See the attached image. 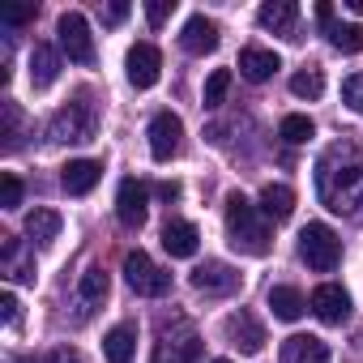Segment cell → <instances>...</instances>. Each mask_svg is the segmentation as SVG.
<instances>
[{
    "mask_svg": "<svg viewBox=\"0 0 363 363\" xmlns=\"http://www.w3.org/2000/svg\"><path fill=\"white\" fill-rule=\"evenodd\" d=\"M162 248H167L175 261L197 257V248H201V231H197V223H189V218H171V223L162 227Z\"/></svg>",
    "mask_w": 363,
    "mask_h": 363,
    "instance_id": "obj_11",
    "label": "cell"
},
{
    "mask_svg": "<svg viewBox=\"0 0 363 363\" xmlns=\"http://www.w3.org/2000/svg\"><path fill=\"white\" fill-rule=\"evenodd\" d=\"M227 90H231V69H214L206 77V107H218L227 99Z\"/></svg>",
    "mask_w": 363,
    "mask_h": 363,
    "instance_id": "obj_29",
    "label": "cell"
},
{
    "mask_svg": "<svg viewBox=\"0 0 363 363\" xmlns=\"http://www.w3.org/2000/svg\"><path fill=\"white\" fill-rule=\"evenodd\" d=\"M291 94H295V99H320V94H325L320 69H299V73L291 77Z\"/></svg>",
    "mask_w": 363,
    "mask_h": 363,
    "instance_id": "obj_27",
    "label": "cell"
},
{
    "mask_svg": "<svg viewBox=\"0 0 363 363\" xmlns=\"http://www.w3.org/2000/svg\"><path fill=\"white\" fill-rule=\"evenodd\" d=\"M35 18V5H13V9H0V22H9V26H22Z\"/></svg>",
    "mask_w": 363,
    "mask_h": 363,
    "instance_id": "obj_33",
    "label": "cell"
},
{
    "mask_svg": "<svg viewBox=\"0 0 363 363\" xmlns=\"http://www.w3.org/2000/svg\"><path fill=\"white\" fill-rule=\"evenodd\" d=\"M145 206H150V189L141 179H120V193H116V218L128 231L145 227Z\"/></svg>",
    "mask_w": 363,
    "mask_h": 363,
    "instance_id": "obj_9",
    "label": "cell"
},
{
    "mask_svg": "<svg viewBox=\"0 0 363 363\" xmlns=\"http://www.w3.org/2000/svg\"><path fill=\"white\" fill-rule=\"evenodd\" d=\"M124 69H128V82H133L137 90H150V86L158 82V73H162V56H158L154 43H133Z\"/></svg>",
    "mask_w": 363,
    "mask_h": 363,
    "instance_id": "obj_10",
    "label": "cell"
},
{
    "mask_svg": "<svg viewBox=\"0 0 363 363\" xmlns=\"http://www.w3.org/2000/svg\"><path fill=\"white\" fill-rule=\"evenodd\" d=\"M227 333H231V342H235L244 354H261V346H265V329H261V320H257L252 312H235V316L227 320Z\"/></svg>",
    "mask_w": 363,
    "mask_h": 363,
    "instance_id": "obj_16",
    "label": "cell"
},
{
    "mask_svg": "<svg viewBox=\"0 0 363 363\" xmlns=\"http://www.w3.org/2000/svg\"><path fill=\"white\" fill-rule=\"evenodd\" d=\"M227 240L244 257H265L269 252V223H265L261 206H252L244 193L227 197Z\"/></svg>",
    "mask_w": 363,
    "mask_h": 363,
    "instance_id": "obj_2",
    "label": "cell"
},
{
    "mask_svg": "<svg viewBox=\"0 0 363 363\" xmlns=\"http://www.w3.org/2000/svg\"><path fill=\"white\" fill-rule=\"evenodd\" d=\"M124 18H128V5H124V0H116V5H107V13H103V22H107V26L124 22Z\"/></svg>",
    "mask_w": 363,
    "mask_h": 363,
    "instance_id": "obj_37",
    "label": "cell"
},
{
    "mask_svg": "<svg viewBox=\"0 0 363 363\" xmlns=\"http://www.w3.org/2000/svg\"><path fill=\"white\" fill-rule=\"evenodd\" d=\"M56 77H60V52L52 43H35V52H30V86L48 90Z\"/></svg>",
    "mask_w": 363,
    "mask_h": 363,
    "instance_id": "obj_19",
    "label": "cell"
},
{
    "mask_svg": "<svg viewBox=\"0 0 363 363\" xmlns=\"http://www.w3.org/2000/svg\"><path fill=\"white\" fill-rule=\"evenodd\" d=\"M308 303H312V312H316L325 325H342V320L350 316V295H346L337 282H325V286H316Z\"/></svg>",
    "mask_w": 363,
    "mask_h": 363,
    "instance_id": "obj_12",
    "label": "cell"
},
{
    "mask_svg": "<svg viewBox=\"0 0 363 363\" xmlns=\"http://www.w3.org/2000/svg\"><path fill=\"white\" fill-rule=\"evenodd\" d=\"M193 286L206 291V295H231L240 286V274L227 265V261H206L193 269Z\"/></svg>",
    "mask_w": 363,
    "mask_h": 363,
    "instance_id": "obj_14",
    "label": "cell"
},
{
    "mask_svg": "<svg viewBox=\"0 0 363 363\" xmlns=\"http://www.w3.org/2000/svg\"><path fill=\"white\" fill-rule=\"evenodd\" d=\"M282 363H329V346L312 333H295L282 342Z\"/></svg>",
    "mask_w": 363,
    "mask_h": 363,
    "instance_id": "obj_17",
    "label": "cell"
},
{
    "mask_svg": "<svg viewBox=\"0 0 363 363\" xmlns=\"http://www.w3.org/2000/svg\"><path fill=\"white\" fill-rule=\"evenodd\" d=\"M278 133H282V141H291V145H303V141H308L316 128H312V120H308V116H299V111H295V116H282Z\"/></svg>",
    "mask_w": 363,
    "mask_h": 363,
    "instance_id": "obj_28",
    "label": "cell"
},
{
    "mask_svg": "<svg viewBox=\"0 0 363 363\" xmlns=\"http://www.w3.org/2000/svg\"><path fill=\"white\" fill-rule=\"evenodd\" d=\"M316 22L329 30V26H333V9H329V5H316Z\"/></svg>",
    "mask_w": 363,
    "mask_h": 363,
    "instance_id": "obj_39",
    "label": "cell"
},
{
    "mask_svg": "<svg viewBox=\"0 0 363 363\" xmlns=\"http://www.w3.org/2000/svg\"><path fill=\"white\" fill-rule=\"evenodd\" d=\"M325 35H329V43H333L342 56H359V52H363V26H359V22H346V26L333 22Z\"/></svg>",
    "mask_w": 363,
    "mask_h": 363,
    "instance_id": "obj_26",
    "label": "cell"
},
{
    "mask_svg": "<svg viewBox=\"0 0 363 363\" xmlns=\"http://www.w3.org/2000/svg\"><path fill=\"white\" fill-rule=\"evenodd\" d=\"M278 69H282V60H278V52H269V48H244V52H240V73H244L248 82H269Z\"/></svg>",
    "mask_w": 363,
    "mask_h": 363,
    "instance_id": "obj_18",
    "label": "cell"
},
{
    "mask_svg": "<svg viewBox=\"0 0 363 363\" xmlns=\"http://www.w3.org/2000/svg\"><path fill=\"white\" fill-rule=\"evenodd\" d=\"M103 354H107V363H133V354H137V325H116L103 337Z\"/></svg>",
    "mask_w": 363,
    "mask_h": 363,
    "instance_id": "obj_21",
    "label": "cell"
},
{
    "mask_svg": "<svg viewBox=\"0 0 363 363\" xmlns=\"http://www.w3.org/2000/svg\"><path fill=\"white\" fill-rule=\"evenodd\" d=\"M107 274H103V265H86V274L77 278V299H82V312H94L103 299H107Z\"/></svg>",
    "mask_w": 363,
    "mask_h": 363,
    "instance_id": "obj_20",
    "label": "cell"
},
{
    "mask_svg": "<svg viewBox=\"0 0 363 363\" xmlns=\"http://www.w3.org/2000/svg\"><path fill=\"white\" fill-rule=\"evenodd\" d=\"M316 197L333 214H354L363 206V150L354 141H333L316 158Z\"/></svg>",
    "mask_w": 363,
    "mask_h": 363,
    "instance_id": "obj_1",
    "label": "cell"
},
{
    "mask_svg": "<svg viewBox=\"0 0 363 363\" xmlns=\"http://www.w3.org/2000/svg\"><path fill=\"white\" fill-rule=\"evenodd\" d=\"M150 363H201V337H197V329L189 320H171L158 333Z\"/></svg>",
    "mask_w": 363,
    "mask_h": 363,
    "instance_id": "obj_4",
    "label": "cell"
},
{
    "mask_svg": "<svg viewBox=\"0 0 363 363\" xmlns=\"http://www.w3.org/2000/svg\"><path fill=\"white\" fill-rule=\"evenodd\" d=\"M179 48H184L189 56H210L218 48V26L206 13H193L184 22V30H179Z\"/></svg>",
    "mask_w": 363,
    "mask_h": 363,
    "instance_id": "obj_13",
    "label": "cell"
},
{
    "mask_svg": "<svg viewBox=\"0 0 363 363\" xmlns=\"http://www.w3.org/2000/svg\"><path fill=\"white\" fill-rule=\"evenodd\" d=\"M60 227H65V218H60L56 210H35V214H26V235H30L35 244H52V240L60 235Z\"/></svg>",
    "mask_w": 363,
    "mask_h": 363,
    "instance_id": "obj_24",
    "label": "cell"
},
{
    "mask_svg": "<svg viewBox=\"0 0 363 363\" xmlns=\"http://www.w3.org/2000/svg\"><path fill=\"white\" fill-rule=\"evenodd\" d=\"M171 13H175V0H150V5H145V22L150 26H162Z\"/></svg>",
    "mask_w": 363,
    "mask_h": 363,
    "instance_id": "obj_32",
    "label": "cell"
},
{
    "mask_svg": "<svg viewBox=\"0 0 363 363\" xmlns=\"http://www.w3.org/2000/svg\"><path fill=\"white\" fill-rule=\"evenodd\" d=\"M295 18H299V9L291 5V0H269V5H261V13H257V22L265 30H274V35H291Z\"/></svg>",
    "mask_w": 363,
    "mask_h": 363,
    "instance_id": "obj_22",
    "label": "cell"
},
{
    "mask_svg": "<svg viewBox=\"0 0 363 363\" xmlns=\"http://www.w3.org/2000/svg\"><path fill=\"white\" fill-rule=\"evenodd\" d=\"M179 137H184V120L175 111H158L150 120V154H154V162H171L179 154Z\"/></svg>",
    "mask_w": 363,
    "mask_h": 363,
    "instance_id": "obj_8",
    "label": "cell"
},
{
    "mask_svg": "<svg viewBox=\"0 0 363 363\" xmlns=\"http://www.w3.org/2000/svg\"><path fill=\"white\" fill-rule=\"evenodd\" d=\"M48 363H86V359H82V350L60 346V350H52V354H48Z\"/></svg>",
    "mask_w": 363,
    "mask_h": 363,
    "instance_id": "obj_36",
    "label": "cell"
},
{
    "mask_svg": "<svg viewBox=\"0 0 363 363\" xmlns=\"http://www.w3.org/2000/svg\"><path fill=\"white\" fill-rule=\"evenodd\" d=\"M158 197H162V201H175V197H179V184H175V179H167V184H158Z\"/></svg>",
    "mask_w": 363,
    "mask_h": 363,
    "instance_id": "obj_38",
    "label": "cell"
},
{
    "mask_svg": "<svg viewBox=\"0 0 363 363\" xmlns=\"http://www.w3.org/2000/svg\"><path fill=\"white\" fill-rule=\"evenodd\" d=\"M269 308H274L278 320H299L308 303H303V295H299L295 286H274V291H269Z\"/></svg>",
    "mask_w": 363,
    "mask_h": 363,
    "instance_id": "obj_25",
    "label": "cell"
},
{
    "mask_svg": "<svg viewBox=\"0 0 363 363\" xmlns=\"http://www.w3.org/2000/svg\"><path fill=\"white\" fill-rule=\"evenodd\" d=\"M0 206H5V210H18L22 206V179L13 171L0 175Z\"/></svg>",
    "mask_w": 363,
    "mask_h": 363,
    "instance_id": "obj_30",
    "label": "cell"
},
{
    "mask_svg": "<svg viewBox=\"0 0 363 363\" xmlns=\"http://www.w3.org/2000/svg\"><path fill=\"white\" fill-rule=\"evenodd\" d=\"M99 179H103V162H99V158H73V162L60 171V184H65L69 197H86Z\"/></svg>",
    "mask_w": 363,
    "mask_h": 363,
    "instance_id": "obj_15",
    "label": "cell"
},
{
    "mask_svg": "<svg viewBox=\"0 0 363 363\" xmlns=\"http://www.w3.org/2000/svg\"><path fill=\"white\" fill-rule=\"evenodd\" d=\"M0 116H5V145H13V133H18V103H0Z\"/></svg>",
    "mask_w": 363,
    "mask_h": 363,
    "instance_id": "obj_34",
    "label": "cell"
},
{
    "mask_svg": "<svg viewBox=\"0 0 363 363\" xmlns=\"http://www.w3.org/2000/svg\"><path fill=\"white\" fill-rule=\"evenodd\" d=\"M0 316H5V325H18V295L13 291L0 295Z\"/></svg>",
    "mask_w": 363,
    "mask_h": 363,
    "instance_id": "obj_35",
    "label": "cell"
},
{
    "mask_svg": "<svg viewBox=\"0 0 363 363\" xmlns=\"http://www.w3.org/2000/svg\"><path fill=\"white\" fill-rule=\"evenodd\" d=\"M299 261H303L308 269H316V274L337 269V261H342V240H337V231L325 227V223H308V227L299 231Z\"/></svg>",
    "mask_w": 363,
    "mask_h": 363,
    "instance_id": "obj_3",
    "label": "cell"
},
{
    "mask_svg": "<svg viewBox=\"0 0 363 363\" xmlns=\"http://www.w3.org/2000/svg\"><path fill=\"white\" fill-rule=\"evenodd\" d=\"M342 103H346L354 116H363V73H354V77L342 82Z\"/></svg>",
    "mask_w": 363,
    "mask_h": 363,
    "instance_id": "obj_31",
    "label": "cell"
},
{
    "mask_svg": "<svg viewBox=\"0 0 363 363\" xmlns=\"http://www.w3.org/2000/svg\"><path fill=\"white\" fill-rule=\"evenodd\" d=\"M94 128H99V120H94V107L86 99H77L52 116V141H90Z\"/></svg>",
    "mask_w": 363,
    "mask_h": 363,
    "instance_id": "obj_6",
    "label": "cell"
},
{
    "mask_svg": "<svg viewBox=\"0 0 363 363\" xmlns=\"http://www.w3.org/2000/svg\"><path fill=\"white\" fill-rule=\"evenodd\" d=\"M56 35H60V48H65V56H69L73 65H90V60H94V35H90L86 13H77V9L60 13Z\"/></svg>",
    "mask_w": 363,
    "mask_h": 363,
    "instance_id": "obj_5",
    "label": "cell"
},
{
    "mask_svg": "<svg viewBox=\"0 0 363 363\" xmlns=\"http://www.w3.org/2000/svg\"><path fill=\"white\" fill-rule=\"evenodd\" d=\"M291 210H295V189H286V184H265L261 189V214L265 218L282 223V218H291Z\"/></svg>",
    "mask_w": 363,
    "mask_h": 363,
    "instance_id": "obj_23",
    "label": "cell"
},
{
    "mask_svg": "<svg viewBox=\"0 0 363 363\" xmlns=\"http://www.w3.org/2000/svg\"><path fill=\"white\" fill-rule=\"evenodd\" d=\"M124 282H128L137 295H150V299H158V295H167V291H171V274H162V269L141 252V248L124 257Z\"/></svg>",
    "mask_w": 363,
    "mask_h": 363,
    "instance_id": "obj_7",
    "label": "cell"
},
{
    "mask_svg": "<svg viewBox=\"0 0 363 363\" xmlns=\"http://www.w3.org/2000/svg\"><path fill=\"white\" fill-rule=\"evenodd\" d=\"M214 363H231V359H214Z\"/></svg>",
    "mask_w": 363,
    "mask_h": 363,
    "instance_id": "obj_41",
    "label": "cell"
},
{
    "mask_svg": "<svg viewBox=\"0 0 363 363\" xmlns=\"http://www.w3.org/2000/svg\"><path fill=\"white\" fill-rule=\"evenodd\" d=\"M350 9H354V13H363V0H350Z\"/></svg>",
    "mask_w": 363,
    "mask_h": 363,
    "instance_id": "obj_40",
    "label": "cell"
}]
</instances>
